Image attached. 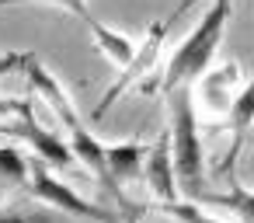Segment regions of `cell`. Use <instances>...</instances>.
Wrapping results in <instances>:
<instances>
[{"mask_svg":"<svg viewBox=\"0 0 254 223\" xmlns=\"http://www.w3.org/2000/svg\"><path fill=\"white\" fill-rule=\"evenodd\" d=\"M230 14H233V0H212V4L205 7V14L198 18V25L188 32V39L167 56L164 91H171L178 84H195L212 67V60L219 53V42L226 35Z\"/></svg>","mask_w":254,"mask_h":223,"instance_id":"obj_2","label":"cell"},{"mask_svg":"<svg viewBox=\"0 0 254 223\" xmlns=\"http://www.w3.org/2000/svg\"><path fill=\"white\" fill-rule=\"evenodd\" d=\"M212 202V206H223L230 209L240 223H254V188H244V185H233L226 195H216V192H205L202 195V206Z\"/></svg>","mask_w":254,"mask_h":223,"instance_id":"obj_13","label":"cell"},{"mask_svg":"<svg viewBox=\"0 0 254 223\" xmlns=\"http://www.w3.org/2000/svg\"><path fill=\"white\" fill-rule=\"evenodd\" d=\"M174 21H178V14H171L167 21L150 25V32H146V39L139 42V49H136L132 63L119 70V80L105 91V98H101V101H98V108L91 112V119H94V122H101V119H105V112L112 108V101H119V94H122V91H129V87H132V84H139V80H146V74L153 70V63H157V56H160V49H164L167 25H174Z\"/></svg>","mask_w":254,"mask_h":223,"instance_id":"obj_4","label":"cell"},{"mask_svg":"<svg viewBox=\"0 0 254 223\" xmlns=\"http://www.w3.org/2000/svg\"><path fill=\"white\" fill-rule=\"evenodd\" d=\"M28 60V53H0V77H7L14 70H21Z\"/></svg>","mask_w":254,"mask_h":223,"instance_id":"obj_18","label":"cell"},{"mask_svg":"<svg viewBox=\"0 0 254 223\" xmlns=\"http://www.w3.org/2000/svg\"><path fill=\"white\" fill-rule=\"evenodd\" d=\"M21 108V136L32 143V150L49 164V167H60V171H66V167H73L77 164V153H73V147L66 143V140H60L56 133H49V129H42L35 119H32V112H28V105H18Z\"/></svg>","mask_w":254,"mask_h":223,"instance_id":"obj_9","label":"cell"},{"mask_svg":"<svg viewBox=\"0 0 254 223\" xmlns=\"http://www.w3.org/2000/svg\"><path fill=\"white\" fill-rule=\"evenodd\" d=\"M160 213H167L171 220L178 223H223L216 216H205L202 213V202H191V199H171V202H157Z\"/></svg>","mask_w":254,"mask_h":223,"instance_id":"obj_14","label":"cell"},{"mask_svg":"<svg viewBox=\"0 0 254 223\" xmlns=\"http://www.w3.org/2000/svg\"><path fill=\"white\" fill-rule=\"evenodd\" d=\"M0 223H56V213H25V209H0Z\"/></svg>","mask_w":254,"mask_h":223,"instance_id":"obj_17","label":"cell"},{"mask_svg":"<svg viewBox=\"0 0 254 223\" xmlns=\"http://www.w3.org/2000/svg\"><path fill=\"white\" fill-rule=\"evenodd\" d=\"M143 181L150 185V192H153L157 202L181 199V192H178V178H174V160H171L167 133H160L157 143H150V153H146V160H143Z\"/></svg>","mask_w":254,"mask_h":223,"instance_id":"obj_8","label":"cell"},{"mask_svg":"<svg viewBox=\"0 0 254 223\" xmlns=\"http://www.w3.org/2000/svg\"><path fill=\"white\" fill-rule=\"evenodd\" d=\"M25 74H28V80H32V87L39 91V98L60 115V122L63 126H73V122H80V115H77V105H73V98L66 94V84L56 77V74H49V67L39 60V53H28V60H25V67H21Z\"/></svg>","mask_w":254,"mask_h":223,"instance_id":"obj_7","label":"cell"},{"mask_svg":"<svg viewBox=\"0 0 254 223\" xmlns=\"http://www.w3.org/2000/svg\"><path fill=\"white\" fill-rule=\"evenodd\" d=\"M0 174L11 178L14 185H25L28 181V160H25V153H18L14 147H0Z\"/></svg>","mask_w":254,"mask_h":223,"instance_id":"obj_15","label":"cell"},{"mask_svg":"<svg viewBox=\"0 0 254 223\" xmlns=\"http://www.w3.org/2000/svg\"><path fill=\"white\" fill-rule=\"evenodd\" d=\"M66 133H70V147H73V153H77V164H84V167H91V174H94V181L115 199V202H122V206H129L126 202V195H122V185L112 178V171H108V160H105V143L98 140V136H91V129L84 126V122H73V126H66Z\"/></svg>","mask_w":254,"mask_h":223,"instance_id":"obj_6","label":"cell"},{"mask_svg":"<svg viewBox=\"0 0 254 223\" xmlns=\"http://www.w3.org/2000/svg\"><path fill=\"white\" fill-rule=\"evenodd\" d=\"M167 94V143L174 160V178L181 199L202 202L205 188V153H202V133H198V108H195V87L178 84Z\"/></svg>","mask_w":254,"mask_h":223,"instance_id":"obj_1","label":"cell"},{"mask_svg":"<svg viewBox=\"0 0 254 223\" xmlns=\"http://www.w3.org/2000/svg\"><path fill=\"white\" fill-rule=\"evenodd\" d=\"M32 195H39L42 202H49L53 209L66 213V216H77V220H94V223H119L115 213H108L105 206L98 202H87L84 195H77L70 185H63L60 178H53V171L39 160H28V181Z\"/></svg>","mask_w":254,"mask_h":223,"instance_id":"obj_3","label":"cell"},{"mask_svg":"<svg viewBox=\"0 0 254 223\" xmlns=\"http://www.w3.org/2000/svg\"><path fill=\"white\" fill-rule=\"evenodd\" d=\"M191 4H195V0H185V4H181V7H178V11H174V14H178V18H181V14H185V11H188V7H191Z\"/></svg>","mask_w":254,"mask_h":223,"instance_id":"obj_19","label":"cell"},{"mask_svg":"<svg viewBox=\"0 0 254 223\" xmlns=\"http://www.w3.org/2000/svg\"><path fill=\"white\" fill-rule=\"evenodd\" d=\"M251 136H254V133H251Z\"/></svg>","mask_w":254,"mask_h":223,"instance_id":"obj_20","label":"cell"},{"mask_svg":"<svg viewBox=\"0 0 254 223\" xmlns=\"http://www.w3.org/2000/svg\"><path fill=\"white\" fill-rule=\"evenodd\" d=\"M87 28H91V39H94V46L101 49V56L115 67V70H122V67H129L132 63V56H136V39L132 35H126V32H115V28H108V25H101L94 14L84 21Z\"/></svg>","mask_w":254,"mask_h":223,"instance_id":"obj_11","label":"cell"},{"mask_svg":"<svg viewBox=\"0 0 254 223\" xmlns=\"http://www.w3.org/2000/svg\"><path fill=\"white\" fill-rule=\"evenodd\" d=\"M150 153V143H136V140H122V143H108L105 147V160L108 171L119 185H129L136 178H143V160Z\"/></svg>","mask_w":254,"mask_h":223,"instance_id":"obj_10","label":"cell"},{"mask_svg":"<svg viewBox=\"0 0 254 223\" xmlns=\"http://www.w3.org/2000/svg\"><path fill=\"white\" fill-rule=\"evenodd\" d=\"M237 80H240V67L237 63H223V67H209L195 84H202L205 91V108L209 112H226L230 98L237 94Z\"/></svg>","mask_w":254,"mask_h":223,"instance_id":"obj_12","label":"cell"},{"mask_svg":"<svg viewBox=\"0 0 254 223\" xmlns=\"http://www.w3.org/2000/svg\"><path fill=\"white\" fill-rule=\"evenodd\" d=\"M14 4H49V7H60V11L77 14L80 21H87V18H91L87 0H0V7H14Z\"/></svg>","mask_w":254,"mask_h":223,"instance_id":"obj_16","label":"cell"},{"mask_svg":"<svg viewBox=\"0 0 254 223\" xmlns=\"http://www.w3.org/2000/svg\"><path fill=\"white\" fill-rule=\"evenodd\" d=\"M226 129H230V150L226 157L219 160V174H233V164L240 160L244 147L251 143V133H254V77L230 98L226 105Z\"/></svg>","mask_w":254,"mask_h":223,"instance_id":"obj_5","label":"cell"}]
</instances>
